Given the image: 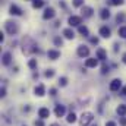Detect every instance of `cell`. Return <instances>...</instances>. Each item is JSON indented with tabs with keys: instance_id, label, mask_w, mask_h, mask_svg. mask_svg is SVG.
I'll return each mask as SVG.
<instances>
[{
	"instance_id": "obj_34",
	"label": "cell",
	"mask_w": 126,
	"mask_h": 126,
	"mask_svg": "<svg viewBox=\"0 0 126 126\" xmlns=\"http://www.w3.org/2000/svg\"><path fill=\"white\" fill-rule=\"evenodd\" d=\"M123 62L126 63V54H123Z\"/></svg>"
},
{
	"instance_id": "obj_14",
	"label": "cell",
	"mask_w": 126,
	"mask_h": 126,
	"mask_svg": "<svg viewBox=\"0 0 126 126\" xmlns=\"http://www.w3.org/2000/svg\"><path fill=\"white\" fill-rule=\"evenodd\" d=\"M117 114H119V116H125L126 114V106L125 104H122V106L117 107Z\"/></svg>"
},
{
	"instance_id": "obj_18",
	"label": "cell",
	"mask_w": 126,
	"mask_h": 126,
	"mask_svg": "<svg viewBox=\"0 0 126 126\" xmlns=\"http://www.w3.org/2000/svg\"><path fill=\"white\" fill-rule=\"evenodd\" d=\"M67 122H69V123H73V122H76V116H75L73 113H70V114L67 116Z\"/></svg>"
},
{
	"instance_id": "obj_25",
	"label": "cell",
	"mask_w": 126,
	"mask_h": 126,
	"mask_svg": "<svg viewBox=\"0 0 126 126\" xmlns=\"http://www.w3.org/2000/svg\"><path fill=\"white\" fill-rule=\"evenodd\" d=\"M28 64H30V67H31V69H34V67L37 66V62H35V60L32 59V60H30V63H28Z\"/></svg>"
},
{
	"instance_id": "obj_20",
	"label": "cell",
	"mask_w": 126,
	"mask_h": 126,
	"mask_svg": "<svg viewBox=\"0 0 126 126\" xmlns=\"http://www.w3.org/2000/svg\"><path fill=\"white\" fill-rule=\"evenodd\" d=\"M119 35H120L122 38H126V27H122V28H119Z\"/></svg>"
},
{
	"instance_id": "obj_32",
	"label": "cell",
	"mask_w": 126,
	"mask_h": 126,
	"mask_svg": "<svg viewBox=\"0 0 126 126\" xmlns=\"http://www.w3.org/2000/svg\"><path fill=\"white\" fill-rule=\"evenodd\" d=\"M35 125H37V126H44V125H43V122H41V120H38V122H35Z\"/></svg>"
},
{
	"instance_id": "obj_19",
	"label": "cell",
	"mask_w": 126,
	"mask_h": 126,
	"mask_svg": "<svg viewBox=\"0 0 126 126\" xmlns=\"http://www.w3.org/2000/svg\"><path fill=\"white\" fill-rule=\"evenodd\" d=\"M44 3H43V0H34V3H32V6L37 9V7H41Z\"/></svg>"
},
{
	"instance_id": "obj_16",
	"label": "cell",
	"mask_w": 126,
	"mask_h": 126,
	"mask_svg": "<svg viewBox=\"0 0 126 126\" xmlns=\"http://www.w3.org/2000/svg\"><path fill=\"white\" fill-rule=\"evenodd\" d=\"M3 63L4 64H9L10 63V53H4L3 54Z\"/></svg>"
},
{
	"instance_id": "obj_15",
	"label": "cell",
	"mask_w": 126,
	"mask_h": 126,
	"mask_svg": "<svg viewBox=\"0 0 126 126\" xmlns=\"http://www.w3.org/2000/svg\"><path fill=\"white\" fill-rule=\"evenodd\" d=\"M97 57L101 59V60H104V59H106V51H104L103 48H100V50L97 51Z\"/></svg>"
},
{
	"instance_id": "obj_27",
	"label": "cell",
	"mask_w": 126,
	"mask_h": 126,
	"mask_svg": "<svg viewBox=\"0 0 126 126\" xmlns=\"http://www.w3.org/2000/svg\"><path fill=\"white\" fill-rule=\"evenodd\" d=\"M123 0H111V4H122Z\"/></svg>"
},
{
	"instance_id": "obj_31",
	"label": "cell",
	"mask_w": 126,
	"mask_h": 126,
	"mask_svg": "<svg viewBox=\"0 0 126 126\" xmlns=\"http://www.w3.org/2000/svg\"><path fill=\"white\" fill-rule=\"evenodd\" d=\"M120 123H122V125H123V126H126V117H123V119L120 120Z\"/></svg>"
},
{
	"instance_id": "obj_21",
	"label": "cell",
	"mask_w": 126,
	"mask_h": 126,
	"mask_svg": "<svg viewBox=\"0 0 126 126\" xmlns=\"http://www.w3.org/2000/svg\"><path fill=\"white\" fill-rule=\"evenodd\" d=\"M109 15H110V13H109V10H107V9H104V10H101V18H103V19H106V18H109Z\"/></svg>"
},
{
	"instance_id": "obj_11",
	"label": "cell",
	"mask_w": 126,
	"mask_h": 126,
	"mask_svg": "<svg viewBox=\"0 0 126 126\" xmlns=\"http://www.w3.org/2000/svg\"><path fill=\"white\" fill-rule=\"evenodd\" d=\"M54 113H56L57 117H62L63 114H64V107H63V106H57L56 110H54Z\"/></svg>"
},
{
	"instance_id": "obj_29",
	"label": "cell",
	"mask_w": 126,
	"mask_h": 126,
	"mask_svg": "<svg viewBox=\"0 0 126 126\" xmlns=\"http://www.w3.org/2000/svg\"><path fill=\"white\" fill-rule=\"evenodd\" d=\"M60 84H62V85H66V78H62V79H60Z\"/></svg>"
},
{
	"instance_id": "obj_4",
	"label": "cell",
	"mask_w": 126,
	"mask_h": 126,
	"mask_svg": "<svg viewBox=\"0 0 126 126\" xmlns=\"http://www.w3.org/2000/svg\"><path fill=\"white\" fill-rule=\"evenodd\" d=\"M90 54V50H88V47H84V46H81L79 48H78V56H81V57H87Z\"/></svg>"
},
{
	"instance_id": "obj_26",
	"label": "cell",
	"mask_w": 126,
	"mask_h": 126,
	"mask_svg": "<svg viewBox=\"0 0 126 126\" xmlns=\"http://www.w3.org/2000/svg\"><path fill=\"white\" fill-rule=\"evenodd\" d=\"M53 75H54V73H53V70H47V72H46V76H47V78H51Z\"/></svg>"
},
{
	"instance_id": "obj_13",
	"label": "cell",
	"mask_w": 126,
	"mask_h": 126,
	"mask_svg": "<svg viewBox=\"0 0 126 126\" xmlns=\"http://www.w3.org/2000/svg\"><path fill=\"white\" fill-rule=\"evenodd\" d=\"M63 35H64L66 38H69V40H70V38H73V35H75V34H73V31H72L70 28H66V30L63 31Z\"/></svg>"
},
{
	"instance_id": "obj_9",
	"label": "cell",
	"mask_w": 126,
	"mask_h": 126,
	"mask_svg": "<svg viewBox=\"0 0 126 126\" xmlns=\"http://www.w3.org/2000/svg\"><path fill=\"white\" fill-rule=\"evenodd\" d=\"M98 64V60L97 59H87V62H85V66L87 67H95Z\"/></svg>"
},
{
	"instance_id": "obj_10",
	"label": "cell",
	"mask_w": 126,
	"mask_h": 126,
	"mask_svg": "<svg viewBox=\"0 0 126 126\" xmlns=\"http://www.w3.org/2000/svg\"><path fill=\"white\" fill-rule=\"evenodd\" d=\"M100 35L104 37V38H109V37H110V30H109L107 27H103V28L100 30Z\"/></svg>"
},
{
	"instance_id": "obj_30",
	"label": "cell",
	"mask_w": 126,
	"mask_h": 126,
	"mask_svg": "<svg viewBox=\"0 0 126 126\" xmlns=\"http://www.w3.org/2000/svg\"><path fill=\"white\" fill-rule=\"evenodd\" d=\"M54 43H56V44H62V40H60V38H56Z\"/></svg>"
},
{
	"instance_id": "obj_2",
	"label": "cell",
	"mask_w": 126,
	"mask_h": 126,
	"mask_svg": "<svg viewBox=\"0 0 126 126\" xmlns=\"http://www.w3.org/2000/svg\"><path fill=\"white\" fill-rule=\"evenodd\" d=\"M81 22H82V18H81V16H70V18H69L70 27H76V25H79Z\"/></svg>"
},
{
	"instance_id": "obj_3",
	"label": "cell",
	"mask_w": 126,
	"mask_h": 126,
	"mask_svg": "<svg viewBox=\"0 0 126 126\" xmlns=\"http://www.w3.org/2000/svg\"><path fill=\"white\" fill-rule=\"evenodd\" d=\"M120 87H122V81L120 79H113L111 84H110V90L111 91H117Z\"/></svg>"
},
{
	"instance_id": "obj_24",
	"label": "cell",
	"mask_w": 126,
	"mask_h": 126,
	"mask_svg": "<svg viewBox=\"0 0 126 126\" xmlns=\"http://www.w3.org/2000/svg\"><path fill=\"white\" fill-rule=\"evenodd\" d=\"M79 32L84 34V35H87V34H88V30H87L85 27H81V28H79Z\"/></svg>"
},
{
	"instance_id": "obj_1",
	"label": "cell",
	"mask_w": 126,
	"mask_h": 126,
	"mask_svg": "<svg viewBox=\"0 0 126 126\" xmlns=\"http://www.w3.org/2000/svg\"><path fill=\"white\" fill-rule=\"evenodd\" d=\"M91 120H93V113H82V117H81V123L82 125L87 126Z\"/></svg>"
},
{
	"instance_id": "obj_5",
	"label": "cell",
	"mask_w": 126,
	"mask_h": 126,
	"mask_svg": "<svg viewBox=\"0 0 126 126\" xmlns=\"http://www.w3.org/2000/svg\"><path fill=\"white\" fill-rule=\"evenodd\" d=\"M38 116H40L41 119H46V117H48V116H50V110H48V109H46V107H43V109H40V110H38Z\"/></svg>"
},
{
	"instance_id": "obj_33",
	"label": "cell",
	"mask_w": 126,
	"mask_h": 126,
	"mask_svg": "<svg viewBox=\"0 0 126 126\" xmlns=\"http://www.w3.org/2000/svg\"><path fill=\"white\" fill-rule=\"evenodd\" d=\"M122 95H126V87L123 88V90H122Z\"/></svg>"
},
{
	"instance_id": "obj_23",
	"label": "cell",
	"mask_w": 126,
	"mask_h": 126,
	"mask_svg": "<svg viewBox=\"0 0 126 126\" xmlns=\"http://www.w3.org/2000/svg\"><path fill=\"white\" fill-rule=\"evenodd\" d=\"M84 10H85V16H91V12H93L91 7H85Z\"/></svg>"
},
{
	"instance_id": "obj_17",
	"label": "cell",
	"mask_w": 126,
	"mask_h": 126,
	"mask_svg": "<svg viewBox=\"0 0 126 126\" xmlns=\"http://www.w3.org/2000/svg\"><path fill=\"white\" fill-rule=\"evenodd\" d=\"M10 13H12V15H21V10H19L18 6H12V7H10Z\"/></svg>"
},
{
	"instance_id": "obj_22",
	"label": "cell",
	"mask_w": 126,
	"mask_h": 126,
	"mask_svg": "<svg viewBox=\"0 0 126 126\" xmlns=\"http://www.w3.org/2000/svg\"><path fill=\"white\" fill-rule=\"evenodd\" d=\"M84 0H73V6H82Z\"/></svg>"
},
{
	"instance_id": "obj_7",
	"label": "cell",
	"mask_w": 126,
	"mask_h": 126,
	"mask_svg": "<svg viewBox=\"0 0 126 126\" xmlns=\"http://www.w3.org/2000/svg\"><path fill=\"white\" fill-rule=\"evenodd\" d=\"M48 57L50 59H53V60H56V59H59L60 57V51H56V50H48Z\"/></svg>"
},
{
	"instance_id": "obj_28",
	"label": "cell",
	"mask_w": 126,
	"mask_h": 126,
	"mask_svg": "<svg viewBox=\"0 0 126 126\" xmlns=\"http://www.w3.org/2000/svg\"><path fill=\"white\" fill-rule=\"evenodd\" d=\"M106 126H116V123H114V122H107Z\"/></svg>"
},
{
	"instance_id": "obj_12",
	"label": "cell",
	"mask_w": 126,
	"mask_h": 126,
	"mask_svg": "<svg viewBox=\"0 0 126 126\" xmlns=\"http://www.w3.org/2000/svg\"><path fill=\"white\" fill-rule=\"evenodd\" d=\"M44 91H46V88H44V85H38V87L35 88V94L38 95V97H41V95H44Z\"/></svg>"
},
{
	"instance_id": "obj_8",
	"label": "cell",
	"mask_w": 126,
	"mask_h": 126,
	"mask_svg": "<svg viewBox=\"0 0 126 126\" xmlns=\"http://www.w3.org/2000/svg\"><path fill=\"white\" fill-rule=\"evenodd\" d=\"M53 16H54V10H53L51 7L46 9V12H44V19H51Z\"/></svg>"
},
{
	"instance_id": "obj_6",
	"label": "cell",
	"mask_w": 126,
	"mask_h": 126,
	"mask_svg": "<svg viewBox=\"0 0 126 126\" xmlns=\"http://www.w3.org/2000/svg\"><path fill=\"white\" fill-rule=\"evenodd\" d=\"M6 30H7V32L9 34H15V32H18V25H12V22H7L6 24Z\"/></svg>"
}]
</instances>
